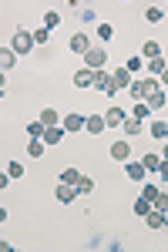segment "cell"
Listing matches in <instances>:
<instances>
[{
    "instance_id": "cell-24",
    "label": "cell",
    "mask_w": 168,
    "mask_h": 252,
    "mask_svg": "<svg viewBox=\"0 0 168 252\" xmlns=\"http://www.w3.org/2000/svg\"><path fill=\"white\" fill-rule=\"evenodd\" d=\"M44 131H47L44 121H31V125H27V135H31V138H44Z\"/></svg>"
},
{
    "instance_id": "cell-41",
    "label": "cell",
    "mask_w": 168,
    "mask_h": 252,
    "mask_svg": "<svg viewBox=\"0 0 168 252\" xmlns=\"http://www.w3.org/2000/svg\"><path fill=\"white\" fill-rule=\"evenodd\" d=\"M165 215H168V205H165Z\"/></svg>"
},
{
    "instance_id": "cell-15",
    "label": "cell",
    "mask_w": 168,
    "mask_h": 252,
    "mask_svg": "<svg viewBox=\"0 0 168 252\" xmlns=\"http://www.w3.org/2000/svg\"><path fill=\"white\" fill-rule=\"evenodd\" d=\"M91 81H94V71L91 67H81L74 74V88H91Z\"/></svg>"
},
{
    "instance_id": "cell-14",
    "label": "cell",
    "mask_w": 168,
    "mask_h": 252,
    "mask_svg": "<svg viewBox=\"0 0 168 252\" xmlns=\"http://www.w3.org/2000/svg\"><path fill=\"white\" fill-rule=\"evenodd\" d=\"M61 138H64V125H57V128H47L40 141H44V145H61Z\"/></svg>"
},
{
    "instance_id": "cell-36",
    "label": "cell",
    "mask_w": 168,
    "mask_h": 252,
    "mask_svg": "<svg viewBox=\"0 0 168 252\" xmlns=\"http://www.w3.org/2000/svg\"><path fill=\"white\" fill-rule=\"evenodd\" d=\"M125 67H128L131 74H138V71H141V58H131L128 64H125Z\"/></svg>"
},
{
    "instance_id": "cell-37",
    "label": "cell",
    "mask_w": 168,
    "mask_h": 252,
    "mask_svg": "<svg viewBox=\"0 0 168 252\" xmlns=\"http://www.w3.org/2000/svg\"><path fill=\"white\" fill-rule=\"evenodd\" d=\"M165 205H168V195H158V198H155V209H162V212H165Z\"/></svg>"
},
{
    "instance_id": "cell-38",
    "label": "cell",
    "mask_w": 168,
    "mask_h": 252,
    "mask_svg": "<svg viewBox=\"0 0 168 252\" xmlns=\"http://www.w3.org/2000/svg\"><path fill=\"white\" fill-rule=\"evenodd\" d=\"M158 175H162V178L168 182V161H165V158H162V165H158Z\"/></svg>"
},
{
    "instance_id": "cell-18",
    "label": "cell",
    "mask_w": 168,
    "mask_h": 252,
    "mask_svg": "<svg viewBox=\"0 0 168 252\" xmlns=\"http://www.w3.org/2000/svg\"><path fill=\"white\" fill-rule=\"evenodd\" d=\"M0 64H3V74H7V71L17 64V51H14V47H3V54H0Z\"/></svg>"
},
{
    "instance_id": "cell-12",
    "label": "cell",
    "mask_w": 168,
    "mask_h": 252,
    "mask_svg": "<svg viewBox=\"0 0 168 252\" xmlns=\"http://www.w3.org/2000/svg\"><path fill=\"white\" fill-rule=\"evenodd\" d=\"M141 58H148V61L162 58V44H158V40H145V44H141Z\"/></svg>"
},
{
    "instance_id": "cell-9",
    "label": "cell",
    "mask_w": 168,
    "mask_h": 252,
    "mask_svg": "<svg viewBox=\"0 0 168 252\" xmlns=\"http://www.w3.org/2000/svg\"><path fill=\"white\" fill-rule=\"evenodd\" d=\"M108 155H111L114 161H128V158H131V145H128V141H114Z\"/></svg>"
},
{
    "instance_id": "cell-6",
    "label": "cell",
    "mask_w": 168,
    "mask_h": 252,
    "mask_svg": "<svg viewBox=\"0 0 168 252\" xmlns=\"http://www.w3.org/2000/svg\"><path fill=\"white\" fill-rule=\"evenodd\" d=\"M104 121H108V128H121V125L128 121V115L114 104V108H108V111H104Z\"/></svg>"
},
{
    "instance_id": "cell-33",
    "label": "cell",
    "mask_w": 168,
    "mask_h": 252,
    "mask_svg": "<svg viewBox=\"0 0 168 252\" xmlns=\"http://www.w3.org/2000/svg\"><path fill=\"white\" fill-rule=\"evenodd\" d=\"M98 37H101V40H111L114 37V27H111V24H101V27H98Z\"/></svg>"
},
{
    "instance_id": "cell-20",
    "label": "cell",
    "mask_w": 168,
    "mask_h": 252,
    "mask_svg": "<svg viewBox=\"0 0 168 252\" xmlns=\"http://www.w3.org/2000/svg\"><path fill=\"white\" fill-rule=\"evenodd\" d=\"M121 128H125V135H128V138L141 135V121H138V118H134V115H131L128 121H125V125H121Z\"/></svg>"
},
{
    "instance_id": "cell-29",
    "label": "cell",
    "mask_w": 168,
    "mask_h": 252,
    "mask_svg": "<svg viewBox=\"0 0 168 252\" xmlns=\"http://www.w3.org/2000/svg\"><path fill=\"white\" fill-rule=\"evenodd\" d=\"M77 192H81V195H91L94 192V182L88 178V175H81V178H77Z\"/></svg>"
},
{
    "instance_id": "cell-32",
    "label": "cell",
    "mask_w": 168,
    "mask_h": 252,
    "mask_svg": "<svg viewBox=\"0 0 168 252\" xmlns=\"http://www.w3.org/2000/svg\"><path fill=\"white\" fill-rule=\"evenodd\" d=\"M148 115H151V108L145 104V101H138V104H134V118H138V121H145Z\"/></svg>"
},
{
    "instance_id": "cell-11",
    "label": "cell",
    "mask_w": 168,
    "mask_h": 252,
    "mask_svg": "<svg viewBox=\"0 0 168 252\" xmlns=\"http://www.w3.org/2000/svg\"><path fill=\"white\" fill-rule=\"evenodd\" d=\"M145 222H148V229H165V222H168V215L162 212V209H151L148 215H145Z\"/></svg>"
},
{
    "instance_id": "cell-26",
    "label": "cell",
    "mask_w": 168,
    "mask_h": 252,
    "mask_svg": "<svg viewBox=\"0 0 168 252\" xmlns=\"http://www.w3.org/2000/svg\"><path fill=\"white\" fill-rule=\"evenodd\" d=\"M141 165H145L148 172H158V165H162V155H141Z\"/></svg>"
},
{
    "instance_id": "cell-17",
    "label": "cell",
    "mask_w": 168,
    "mask_h": 252,
    "mask_svg": "<svg viewBox=\"0 0 168 252\" xmlns=\"http://www.w3.org/2000/svg\"><path fill=\"white\" fill-rule=\"evenodd\" d=\"M165 101H168V94H165V88H158V91H155V94H151L148 101H145V104H148L151 111H158V108H165Z\"/></svg>"
},
{
    "instance_id": "cell-7",
    "label": "cell",
    "mask_w": 168,
    "mask_h": 252,
    "mask_svg": "<svg viewBox=\"0 0 168 252\" xmlns=\"http://www.w3.org/2000/svg\"><path fill=\"white\" fill-rule=\"evenodd\" d=\"M84 128H88L91 135H101V131L108 128V121H104V115H88L84 118Z\"/></svg>"
},
{
    "instance_id": "cell-23",
    "label": "cell",
    "mask_w": 168,
    "mask_h": 252,
    "mask_svg": "<svg viewBox=\"0 0 168 252\" xmlns=\"http://www.w3.org/2000/svg\"><path fill=\"white\" fill-rule=\"evenodd\" d=\"M151 209H155V205H151V202H148V198H145V195H141V198L134 202V215H141V219H145V215H148Z\"/></svg>"
},
{
    "instance_id": "cell-39",
    "label": "cell",
    "mask_w": 168,
    "mask_h": 252,
    "mask_svg": "<svg viewBox=\"0 0 168 252\" xmlns=\"http://www.w3.org/2000/svg\"><path fill=\"white\" fill-rule=\"evenodd\" d=\"M158 88H168V67H165V74L158 78Z\"/></svg>"
},
{
    "instance_id": "cell-31",
    "label": "cell",
    "mask_w": 168,
    "mask_h": 252,
    "mask_svg": "<svg viewBox=\"0 0 168 252\" xmlns=\"http://www.w3.org/2000/svg\"><path fill=\"white\" fill-rule=\"evenodd\" d=\"M165 67H168V64H165V61H162V58L148 61V71H151V74H158V78H162V74H165Z\"/></svg>"
},
{
    "instance_id": "cell-40",
    "label": "cell",
    "mask_w": 168,
    "mask_h": 252,
    "mask_svg": "<svg viewBox=\"0 0 168 252\" xmlns=\"http://www.w3.org/2000/svg\"><path fill=\"white\" fill-rule=\"evenodd\" d=\"M162 158H165V161H168V145H165V152H162Z\"/></svg>"
},
{
    "instance_id": "cell-27",
    "label": "cell",
    "mask_w": 168,
    "mask_h": 252,
    "mask_svg": "<svg viewBox=\"0 0 168 252\" xmlns=\"http://www.w3.org/2000/svg\"><path fill=\"white\" fill-rule=\"evenodd\" d=\"M77 178H81V172H77V168H64L57 182H67V185H77Z\"/></svg>"
},
{
    "instance_id": "cell-16",
    "label": "cell",
    "mask_w": 168,
    "mask_h": 252,
    "mask_svg": "<svg viewBox=\"0 0 168 252\" xmlns=\"http://www.w3.org/2000/svg\"><path fill=\"white\" fill-rule=\"evenodd\" d=\"M91 88H98V91H104V94H108V88H111V74H104V71H94Z\"/></svg>"
},
{
    "instance_id": "cell-10",
    "label": "cell",
    "mask_w": 168,
    "mask_h": 252,
    "mask_svg": "<svg viewBox=\"0 0 168 252\" xmlns=\"http://www.w3.org/2000/svg\"><path fill=\"white\" fill-rule=\"evenodd\" d=\"M67 44H71V51H74V54H88V51H91V40H88V34H74Z\"/></svg>"
},
{
    "instance_id": "cell-28",
    "label": "cell",
    "mask_w": 168,
    "mask_h": 252,
    "mask_svg": "<svg viewBox=\"0 0 168 252\" xmlns=\"http://www.w3.org/2000/svg\"><path fill=\"white\" fill-rule=\"evenodd\" d=\"M141 195H145V198H148L151 205H155V198H158L162 192H158V185H151V182H145V185H141Z\"/></svg>"
},
{
    "instance_id": "cell-5",
    "label": "cell",
    "mask_w": 168,
    "mask_h": 252,
    "mask_svg": "<svg viewBox=\"0 0 168 252\" xmlns=\"http://www.w3.org/2000/svg\"><path fill=\"white\" fill-rule=\"evenodd\" d=\"M54 195H57V202H61V205H71V202H74L81 192H77V185H67V182H61V185L54 189Z\"/></svg>"
},
{
    "instance_id": "cell-22",
    "label": "cell",
    "mask_w": 168,
    "mask_h": 252,
    "mask_svg": "<svg viewBox=\"0 0 168 252\" xmlns=\"http://www.w3.org/2000/svg\"><path fill=\"white\" fill-rule=\"evenodd\" d=\"M44 148H47V145H44L40 138H31V145H27V155H31V158H40V155H44Z\"/></svg>"
},
{
    "instance_id": "cell-8",
    "label": "cell",
    "mask_w": 168,
    "mask_h": 252,
    "mask_svg": "<svg viewBox=\"0 0 168 252\" xmlns=\"http://www.w3.org/2000/svg\"><path fill=\"white\" fill-rule=\"evenodd\" d=\"M125 175H128L131 182H145V175H148V168H145L141 161H128V165H125Z\"/></svg>"
},
{
    "instance_id": "cell-30",
    "label": "cell",
    "mask_w": 168,
    "mask_h": 252,
    "mask_svg": "<svg viewBox=\"0 0 168 252\" xmlns=\"http://www.w3.org/2000/svg\"><path fill=\"white\" fill-rule=\"evenodd\" d=\"M44 27H47V31H54V27H61V14H57V10H51V14H44Z\"/></svg>"
},
{
    "instance_id": "cell-34",
    "label": "cell",
    "mask_w": 168,
    "mask_h": 252,
    "mask_svg": "<svg viewBox=\"0 0 168 252\" xmlns=\"http://www.w3.org/2000/svg\"><path fill=\"white\" fill-rule=\"evenodd\" d=\"M7 175H10V178H20V175H24V165H20V161H10V165H7Z\"/></svg>"
},
{
    "instance_id": "cell-3",
    "label": "cell",
    "mask_w": 168,
    "mask_h": 252,
    "mask_svg": "<svg viewBox=\"0 0 168 252\" xmlns=\"http://www.w3.org/2000/svg\"><path fill=\"white\" fill-rule=\"evenodd\" d=\"M131 71L128 67H114V74H111V88H108V94H114L118 88H131Z\"/></svg>"
},
{
    "instance_id": "cell-1",
    "label": "cell",
    "mask_w": 168,
    "mask_h": 252,
    "mask_svg": "<svg viewBox=\"0 0 168 252\" xmlns=\"http://www.w3.org/2000/svg\"><path fill=\"white\" fill-rule=\"evenodd\" d=\"M155 91H158V81L155 78H134L131 81V97H134V104H138V101H148Z\"/></svg>"
},
{
    "instance_id": "cell-4",
    "label": "cell",
    "mask_w": 168,
    "mask_h": 252,
    "mask_svg": "<svg viewBox=\"0 0 168 252\" xmlns=\"http://www.w3.org/2000/svg\"><path fill=\"white\" fill-rule=\"evenodd\" d=\"M84 61H88L84 67H91V71H101V67H104V61H108V51H104V47H91V51L84 54Z\"/></svg>"
},
{
    "instance_id": "cell-13",
    "label": "cell",
    "mask_w": 168,
    "mask_h": 252,
    "mask_svg": "<svg viewBox=\"0 0 168 252\" xmlns=\"http://www.w3.org/2000/svg\"><path fill=\"white\" fill-rule=\"evenodd\" d=\"M64 131H84V118L81 115H64Z\"/></svg>"
},
{
    "instance_id": "cell-25",
    "label": "cell",
    "mask_w": 168,
    "mask_h": 252,
    "mask_svg": "<svg viewBox=\"0 0 168 252\" xmlns=\"http://www.w3.org/2000/svg\"><path fill=\"white\" fill-rule=\"evenodd\" d=\"M162 17H165L162 7H148V10H145V20H148V24H162Z\"/></svg>"
},
{
    "instance_id": "cell-35",
    "label": "cell",
    "mask_w": 168,
    "mask_h": 252,
    "mask_svg": "<svg viewBox=\"0 0 168 252\" xmlns=\"http://www.w3.org/2000/svg\"><path fill=\"white\" fill-rule=\"evenodd\" d=\"M47 37H51V31H47V27H37V31H34V44H44Z\"/></svg>"
},
{
    "instance_id": "cell-2",
    "label": "cell",
    "mask_w": 168,
    "mask_h": 252,
    "mask_svg": "<svg viewBox=\"0 0 168 252\" xmlns=\"http://www.w3.org/2000/svg\"><path fill=\"white\" fill-rule=\"evenodd\" d=\"M10 47H14L17 54H31V51H34V34H27V31H17V34L10 37Z\"/></svg>"
},
{
    "instance_id": "cell-21",
    "label": "cell",
    "mask_w": 168,
    "mask_h": 252,
    "mask_svg": "<svg viewBox=\"0 0 168 252\" xmlns=\"http://www.w3.org/2000/svg\"><path fill=\"white\" fill-rule=\"evenodd\" d=\"M148 131H151V138H158V141H165V138H168V121H155V125H151Z\"/></svg>"
},
{
    "instance_id": "cell-19",
    "label": "cell",
    "mask_w": 168,
    "mask_h": 252,
    "mask_svg": "<svg viewBox=\"0 0 168 252\" xmlns=\"http://www.w3.org/2000/svg\"><path fill=\"white\" fill-rule=\"evenodd\" d=\"M40 121H44L47 128H57V125H61V115H57L54 108H44V111H40Z\"/></svg>"
}]
</instances>
